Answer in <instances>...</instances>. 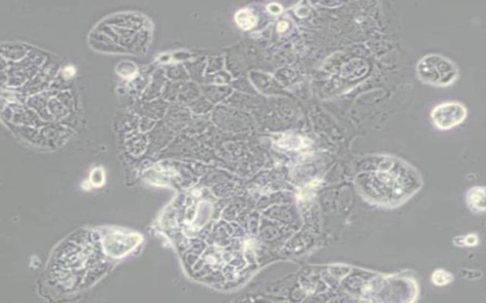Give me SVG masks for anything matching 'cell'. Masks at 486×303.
Returning a JSON list of instances; mask_svg holds the SVG:
<instances>
[{"label":"cell","mask_w":486,"mask_h":303,"mask_svg":"<svg viewBox=\"0 0 486 303\" xmlns=\"http://www.w3.org/2000/svg\"><path fill=\"white\" fill-rule=\"evenodd\" d=\"M417 76L423 83L434 86H448L458 76L457 66L440 54L424 56L417 64Z\"/></svg>","instance_id":"2"},{"label":"cell","mask_w":486,"mask_h":303,"mask_svg":"<svg viewBox=\"0 0 486 303\" xmlns=\"http://www.w3.org/2000/svg\"><path fill=\"white\" fill-rule=\"evenodd\" d=\"M89 180H90V184L93 185L94 187L102 186L104 184V180H105L104 172L100 168L94 169L90 174Z\"/></svg>","instance_id":"7"},{"label":"cell","mask_w":486,"mask_h":303,"mask_svg":"<svg viewBox=\"0 0 486 303\" xmlns=\"http://www.w3.org/2000/svg\"><path fill=\"white\" fill-rule=\"evenodd\" d=\"M467 116L465 106L459 102L450 101L437 105L431 112L434 125L441 130H449L461 124Z\"/></svg>","instance_id":"3"},{"label":"cell","mask_w":486,"mask_h":303,"mask_svg":"<svg viewBox=\"0 0 486 303\" xmlns=\"http://www.w3.org/2000/svg\"><path fill=\"white\" fill-rule=\"evenodd\" d=\"M288 28V24L287 22H280L278 24V28L279 31H284L286 28Z\"/></svg>","instance_id":"10"},{"label":"cell","mask_w":486,"mask_h":303,"mask_svg":"<svg viewBox=\"0 0 486 303\" xmlns=\"http://www.w3.org/2000/svg\"><path fill=\"white\" fill-rule=\"evenodd\" d=\"M467 203L475 211L486 210V189L484 187H475L468 191L466 195Z\"/></svg>","instance_id":"4"},{"label":"cell","mask_w":486,"mask_h":303,"mask_svg":"<svg viewBox=\"0 0 486 303\" xmlns=\"http://www.w3.org/2000/svg\"><path fill=\"white\" fill-rule=\"evenodd\" d=\"M236 21L237 25L243 29H249L253 28L256 24V17L251 14L247 10H241L236 15Z\"/></svg>","instance_id":"5"},{"label":"cell","mask_w":486,"mask_h":303,"mask_svg":"<svg viewBox=\"0 0 486 303\" xmlns=\"http://www.w3.org/2000/svg\"><path fill=\"white\" fill-rule=\"evenodd\" d=\"M452 280H453V276L451 275L449 272L443 270V269L436 270L432 275L433 283L438 285V286L446 285V284L450 283Z\"/></svg>","instance_id":"6"},{"label":"cell","mask_w":486,"mask_h":303,"mask_svg":"<svg viewBox=\"0 0 486 303\" xmlns=\"http://www.w3.org/2000/svg\"><path fill=\"white\" fill-rule=\"evenodd\" d=\"M364 194L380 204L394 205L411 196L419 189V175L411 167L391 161L389 167H379L358 177Z\"/></svg>","instance_id":"1"},{"label":"cell","mask_w":486,"mask_h":303,"mask_svg":"<svg viewBox=\"0 0 486 303\" xmlns=\"http://www.w3.org/2000/svg\"><path fill=\"white\" fill-rule=\"evenodd\" d=\"M458 240H460L461 246H468V247H474L478 244L479 239L476 234H469L465 237H458Z\"/></svg>","instance_id":"8"},{"label":"cell","mask_w":486,"mask_h":303,"mask_svg":"<svg viewBox=\"0 0 486 303\" xmlns=\"http://www.w3.org/2000/svg\"><path fill=\"white\" fill-rule=\"evenodd\" d=\"M268 10H269V12H270V13H272V14H279V13L281 12V10H282V9H281V7H280L279 5H278V4L273 3V4H271V5H269V6H268Z\"/></svg>","instance_id":"9"}]
</instances>
